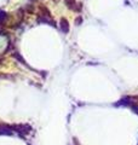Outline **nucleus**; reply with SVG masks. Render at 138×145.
<instances>
[{
	"label": "nucleus",
	"mask_w": 138,
	"mask_h": 145,
	"mask_svg": "<svg viewBox=\"0 0 138 145\" xmlns=\"http://www.w3.org/2000/svg\"><path fill=\"white\" fill-rule=\"evenodd\" d=\"M62 23H63V27H64V28H63V30L64 31H68V23H67V21H62Z\"/></svg>",
	"instance_id": "f03ea898"
},
{
	"label": "nucleus",
	"mask_w": 138,
	"mask_h": 145,
	"mask_svg": "<svg viewBox=\"0 0 138 145\" xmlns=\"http://www.w3.org/2000/svg\"><path fill=\"white\" fill-rule=\"evenodd\" d=\"M10 40H9L6 34H0V54L4 53L9 47Z\"/></svg>",
	"instance_id": "f257e3e1"
}]
</instances>
